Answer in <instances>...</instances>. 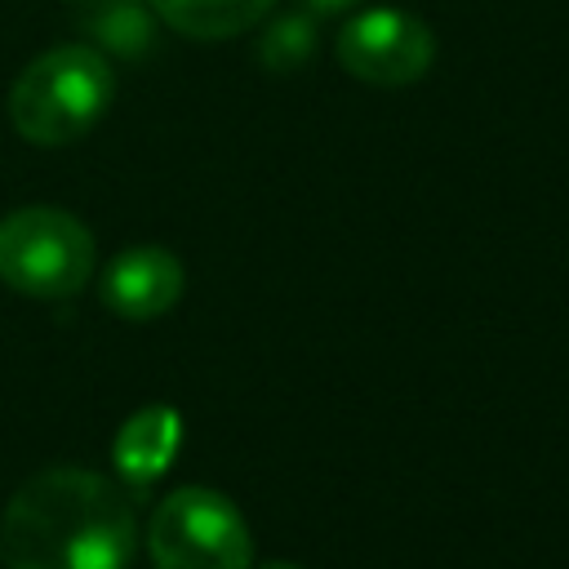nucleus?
Returning a JSON list of instances; mask_svg holds the SVG:
<instances>
[{
    "mask_svg": "<svg viewBox=\"0 0 569 569\" xmlns=\"http://www.w3.org/2000/svg\"><path fill=\"white\" fill-rule=\"evenodd\" d=\"M436 36L418 13L373 4L338 27V67L373 89H405L427 76Z\"/></svg>",
    "mask_w": 569,
    "mask_h": 569,
    "instance_id": "obj_5",
    "label": "nucleus"
},
{
    "mask_svg": "<svg viewBox=\"0 0 569 569\" xmlns=\"http://www.w3.org/2000/svg\"><path fill=\"white\" fill-rule=\"evenodd\" d=\"M258 569H302V565H293V560H267V565H258Z\"/></svg>",
    "mask_w": 569,
    "mask_h": 569,
    "instance_id": "obj_11",
    "label": "nucleus"
},
{
    "mask_svg": "<svg viewBox=\"0 0 569 569\" xmlns=\"http://www.w3.org/2000/svg\"><path fill=\"white\" fill-rule=\"evenodd\" d=\"M151 569H253V538L240 507L204 485L160 498L147 525Z\"/></svg>",
    "mask_w": 569,
    "mask_h": 569,
    "instance_id": "obj_4",
    "label": "nucleus"
},
{
    "mask_svg": "<svg viewBox=\"0 0 569 569\" xmlns=\"http://www.w3.org/2000/svg\"><path fill=\"white\" fill-rule=\"evenodd\" d=\"M93 276L89 227L53 204H27L0 218V280L36 302L76 298Z\"/></svg>",
    "mask_w": 569,
    "mask_h": 569,
    "instance_id": "obj_3",
    "label": "nucleus"
},
{
    "mask_svg": "<svg viewBox=\"0 0 569 569\" xmlns=\"http://www.w3.org/2000/svg\"><path fill=\"white\" fill-rule=\"evenodd\" d=\"M316 53V18L311 13H280L267 22L258 40V58L271 71H293Z\"/></svg>",
    "mask_w": 569,
    "mask_h": 569,
    "instance_id": "obj_9",
    "label": "nucleus"
},
{
    "mask_svg": "<svg viewBox=\"0 0 569 569\" xmlns=\"http://www.w3.org/2000/svg\"><path fill=\"white\" fill-rule=\"evenodd\" d=\"M116 102V71L89 44L36 53L9 84V124L36 147L80 142Z\"/></svg>",
    "mask_w": 569,
    "mask_h": 569,
    "instance_id": "obj_2",
    "label": "nucleus"
},
{
    "mask_svg": "<svg viewBox=\"0 0 569 569\" xmlns=\"http://www.w3.org/2000/svg\"><path fill=\"white\" fill-rule=\"evenodd\" d=\"M276 0H151V13L191 40H231L267 22Z\"/></svg>",
    "mask_w": 569,
    "mask_h": 569,
    "instance_id": "obj_8",
    "label": "nucleus"
},
{
    "mask_svg": "<svg viewBox=\"0 0 569 569\" xmlns=\"http://www.w3.org/2000/svg\"><path fill=\"white\" fill-rule=\"evenodd\" d=\"M351 0H311V9H320V13H333V9H347Z\"/></svg>",
    "mask_w": 569,
    "mask_h": 569,
    "instance_id": "obj_10",
    "label": "nucleus"
},
{
    "mask_svg": "<svg viewBox=\"0 0 569 569\" xmlns=\"http://www.w3.org/2000/svg\"><path fill=\"white\" fill-rule=\"evenodd\" d=\"M187 289V271L178 253L160 244H138L116 253L98 276V298L120 320H156L178 307Z\"/></svg>",
    "mask_w": 569,
    "mask_h": 569,
    "instance_id": "obj_6",
    "label": "nucleus"
},
{
    "mask_svg": "<svg viewBox=\"0 0 569 569\" xmlns=\"http://www.w3.org/2000/svg\"><path fill=\"white\" fill-rule=\"evenodd\" d=\"M0 551L9 569H129L138 551L133 507L98 471L49 467L4 502Z\"/></svg>",
    "mask_w": 569,
    "mask_h": 569,
    "instance_id": "obj_1",
    "label": "nucleus"
},
{
    "mask_svg": "<svg viewBox=\"0 0 569 569\" xmlns=\"http://www.w3.org/2000/svg\"><path fill=\"white\" fill-rule=\"evenodd\" d=\"M182 440V418L173 405H142L133 418H124V427L116 431V449L111 462L120 471V480L129 485H151L160 471H169L173 453Z\"/></svg>",
    "mask_w": 569,
    "mask_h": 569,
    "instance_id": "obj_7",
    "label": "nucleus"
}]
</instances>
